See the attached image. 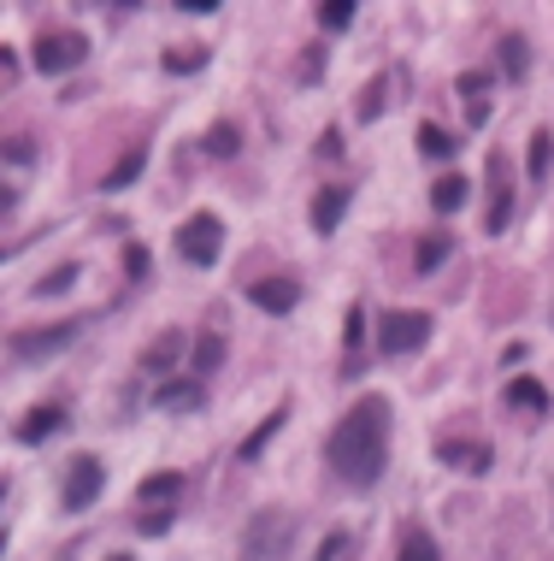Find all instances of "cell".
<instances>
[{"mask_svg": "<svg viewBox=\"0 0 554 561\" xmlns=\"http://www.w3.org/2000/svg\"><path fill=\"white\" fill-rule=\"evenodd\" d=\"M389 426H396V414H389L384 396L354 402L337 420V431L325 438V467L342 485H377L389 467Z\"/></svg>", "mask_w": 554, "mask_h": 561, "instance_id": "1", "label": "cell"}, {"mask_svg": "<svg viewBox=\"0 0 554 561\" xmlns=\"http://www.w3.org/2000/svg\"><path fill=\"white\" fill-rule=\"evenodd\" d=\"M31 60H36V71H48V77L77 71L83 60H89V36H77V31H48V36H36Z\"/></svg>", "mask_w": 554, "mask_h": 561, "instance_id": "2", "label": "cell"}, {"mask_svg": "<svg viewBox=\"0 0 554 561\" xmlns=\"http://www.w3.org/2000/svg\"><path fill=\"white\" fill-rule=\"evenodd\" d=\"M218 249H225V225H218L213 213H195V219L178 225V254L189 266H213Z\"/></svg>", "mask_w": 554, "mask_h": 561, "instance_id": "3", "label": "cell"}, {"mask_svg": "<svg viewBox=\"0 0 554 561\" xmlns=\"http://www.w3.org/2000/svg\"><path fill=\"white\" fill-rule=\"evenodd\" d=\"M425 337H431L425 313H401V308L377 313V349H384V355H413Z\"/></svg>", "mask_w": 554, "mask_h": 561, "instance_id": "4", "label": "cell"}, {"mask_svg": "<svg viewBox=\"0 0 554 561\" xmlns=\"http://www.w3.org/2000/svg\"><path fill=\"white\" fill-rule=\"evenodd\" d=\"M514 225V171H507V154H490V213H484V231L502 237Z\"/></svg>", "mask_w": 554, "mask_h": 561, "instance_id": "5", "label": "cell"}, {"mask_svg": "<svg viewBox=\"0 0 554 561\" xmlns=\"http://www.w3.org/2000/svg\"><path fill=\"white\" fill-rule=\"evenodd\" d=\"M100 485H107V467H100L95 455H77V462H71V473H65L60 502H65L71 514H83V509H89V502L100 497Z\"/></svg>", "mask_w": 554, "mask_h": 561, "instance_id": "6", "label": "cell"}, {"mask_svg": "<svg viewBox=\"0 0 554 561\" xmlns=\"http://www.w3.org/2000/svg\"><path fill=\"white\" fill-rule=\"evenodd\" d=\"M77 337V325H48V331H19V337H12V355H24V361H41V355L48 349H65V343Z\"/></svg>", "mask_w": 554, "mask_h": 561, "instance_id": "7", "label": "cell"}, {"mask_svg": "<svg viewBox=\"0 0 554 561\" xmlns=\"http://www.w3.org/2000/svg\"><path fill=\"white\" fill-rule=\"evenodd\" d=\"M248 296H254V308H266V313H289L301 301V284L296 278H254Z\"/></svg>", "mask_w": 554, "mask_h": 561, "instance_id": "8", "label": "cell"}, {"mask_svg": "<svg viewBox=\"0 0 554 561\" xmlns=\"http://www.w3.org/2000/svg\"><path fill=\"white\" fill-rule=\"evenodd\" d=\"M342 207H348V190H342V183L318 190V195H313V231H318V237H330V231L342 225Z\"/></svg>", "mask_w": 554, "mask_h": 561, "instance_id": "9", "label": "cell"}, {"mask_svg": "<svg viewBox=\"0 0 554 561\" xmlns=\"http://www.w3.org/2000/svg\"><path fill=\"white\" fill-rule=\"evenodd\" d=\"M284 420H289V408H284V402H277V408H272V414H266V420H260L254 431H248V443L237 450L242 462H260V450H266V443L277 438V431H284Z\"/></svg>", "mask_w": 554, "mask_h": 561, "instance_id": "10", "label": "cell"}, {"mask_svg": "<svg viewBox=\"0 0 554 561\" xmlns=\"http://www.w3.org/2000/svg\"><path fill=\"white\" fill-rule=\"evenodd\" d=\"M159 408H171V414H195V408H201V384H195V379H171V384H159Z\"/></svg>", "mask_w": 554, "mask_h": 561, "instance_id": "11", "label": "cell"}, {"mask_svg": "<svg viewBox=\"0 0 554 561\" xmlns=\"http://www.w3.org/2000/svg\"><path fill=\"white\" fill-rule=\"evenodd\" d=\"M178 497H183V473H154L136 491V502H148V509H166V502H178Z\"/></svg>", "mask_w": 554, "mask_h": 561, "instance_id": "12", "label": "cell"}, {"mask_svg": "<svg viewBox=\"0 0 554 561\" xmlns=\"http://www.w3.org/2000/svg\"><path fill=\"white\" fill-rule=\"evenodd\" d=\"M60 426H65V408H36V414H24V420H19V438L41 443V438H53Z\"/></svg>", "mask_w": 554, "mask_h": 561, "instance_id": "13", "label": "cell"}, {"mask_svg": "<svg viewBox=\"0 0 554 561\" xmlns=\"http://www.w3.org/2000/svg\"><path fill=\"white\" fill-rule=\"evenodd\" d=\"M507 402L525 408V414H543V408H549V391H543L537 379H514V384H507Z\"/></svg>", "mask_w": 554, "mask_h": 561, "instance_id": "14", "label": "cell"}, {"mask_svg": "<svg viewBox=\"0 0 554 561\" xmlns=\"http://www.w3.org/2000/svg\"><path fill=\"white\" fill-rule=\"evenodd\" d=\"M443 462H448V467L484 473V467H490V450H484V443H443Z\"/></svg>", "mask_w": 554, "mask_h": 561, "instance_id": "15", "label": "cell"}, {"mask_svg": "<svg viewBox=\"0 0 554 561\" xmlns=\"http://www.w3.org/2000/svg\"><path fill=\"white\" fill-rule=\"evenodd\" d=\"M460 95L472 100V119H466V124H484V119H490V100H484V95H490V77H484V71L460 77Z\"/></svg>", "mask_w": 554, "mask_h": 561, "instance_id": "16", "label": "cell"}, {"mask_svg": "<svg viewBox=\"0 0 554 561\" xmlns=\"http://www.w3.org/2000/svg\"><path fill=\"white\" fill-rule=\"evenodd\" d=\"M466 201V178H455V171H448V178H436V190H431V207L436 213H455Z\"/></svg>", "mask_w": 554, "mask_h": 561, "instance_id": "17", "label": "cell"}, {"mask_svg": "<svg viewBox=\"0 0 554 561\" xmlns=\"http://www.w3.org/2000/svg\"><path fill=\"white\" fill-rule=\"evenodd\" d=\"M443 254H448V237L425 231V237H419V249H413V261H419V272H436V266H443Z\"/></svg>", "mask_w": 554, "mask_h": 561, "instance_id": "18", "label": "cell"}, {"mask_svg": "<svg viewBox=\"0 0 554 561\" xmlns=\"http://www.w3.org/2000/svg\"><path fill=\"white\" fill-rule=\"evenodd\" d=\"M549 166H554V136L537 131V136H531V183H543Z\"/></svg>", "mask_w": 554, "mask_h": 561, "instance_id": "19", "label": "cell"}, {"mask_svg": "<svg viewBox=\"0 0 554 561\" xmlns=\"http://www.w3.org/2000/svg\"><path fill=\"white\" fill-rule=\"evenodd\" d=\"M218 361H225V343H218V331H201V337H195V372H213Z\"/></svg>", "mask_w": 554, "mask_h": 561, "instance_id": "20", "label": "cell"}, {"mask_svg": "<svg viewBox=\"0 0 554 561\" xmlns=\"http://www.w3.org/2000/svg\"><path fill=\"white\" fill-rule=\"evenodd\" d=\"M401 561H443V556H436L431 532H407V538H401Z\"/></svg>", "mask_w": 554, "mask_h": 561, "instance_id": "21", "label": "cell"}, {"mask_svg": "<svg viewBox=\"0 0 554 561\" xmlns=\"http://www.w3.org/2000/svg\"><path fill=\"white\" fill-rule=\"evenodd\" d=\"M419 148H425L431 160H448V154H455V136L436 131V124H419Z\"/></svg>", "mask_w": 554, "mask_h": 561, "instance_id": "22", "label": "cell"}, {"mask_svg": "<svg viewBox=\"0 0 554 561\" xmlns=\"http://www.w3.org/2000/svg\"><path fill=\"white\" fill-rule=\"evenodd\" d=\"M318 24H325V31H348V24H354V0H325V7H318Z\"/></svg>", "mask_w": 554, "mask_h": 561, "instance_id": "23", "label": "cell"}, {"mask_svg": "<svg viewBox=\"0 0 554 561\" xmlns=\"http://www.w3.org/2000/svg\"><path fill=\"white\" fill-rule=\"evenodd\" d=\"M525 60H531V48H525L519 36H502V65L514 71V77H525Z\"/></svg>", "mask_w": 554, "mask_h": 561, "instance_id": "24", "label": "cell"}, {"mask_svg": "<svg viewBox=\"0 0 554 561\" xmlns=\"http://www.w3.org/2000/svg\"><path fill=\"white\" fill-rule=\"evenodd\" d=\"M136 171H142V154H124V160L112 166V171H107V178H100V183H107V190H124V183L136 178Z\"/></svg>", "mask_w": 554, "mask_h": 561, "instance_id": "25", "label": "cell"}, {"mask_svg": "<svg viewBox=\"0 0 554 561\" xmlns=\"http://www.w3.org/2000/svg\"><path fill=\"white\" fill-rule=\"evenodd\" d=\"M178 343H183V337H159L154 349H148V367H154V372H166L171 361H178Z\"/></svg>", "mask_w": 554, "mask_h": 561, "instance_id": "26", "label": "cell"}, {"mask_svg": "<svg viewBox=\"0 0 554 561\" xmlns=\"http://www.w3.org/2000/svg\"><path fill=\"white\" fill-rule=\"evenodd\" d=\"M207 148H213V154H237V131H230V124H213V131H207Z\"/></svg>", "mask_w": 554, "mask_h": 561, "instance_id": "27", "label": "cell"}, {"mask_svg": "<svg viewBox=\"0 0 554 561\" xmlns=\"http://www.w3.org/2000/svg\"><path fill=\"white\" fill-rule=\"evenodd\" d=\"M166 526H171V509H148V514H142V532H148V538H159Z\"/></svg>", "mask_w": 554, "mask_h": 561, "instance_id": "28", "label": "cell"}, {"mask_svg": "<svg viewBox=\"0 0 554 561\" xmlns=\"http://www.w3.org/2000/svg\"><path fill=\"white\" fill-rule=\"evenodd\" d=\"M124 272H130V278H136V284L148 278V249H130V254H124Z\"/></svg>", "mask_w": 554, "mask_h": 561, "instance_id": "29", "label": "cell"}, {"mask_svg": "<svg viewBox=\"0 0 554 561\" xmlns=\"http://www.w3.org/2000/svg\"><path fill=\"white\" fill-rule=\"evenodd\" d=\"M71 278H77V266H60V272H53V278H41V296H60Z\"/></svg>", "mask_w": 554, "mask_h": 561, "instance_id": "30", "label": "cell"}, {"mask_svg": "<svg viewBox=\"0 0 554 561\" xmlns=\"http://www.w3.org/2000/svg\"><path fill=\"white\" fill-rule=\"evenodd\" d=\"M207 60V48H189V53H166V71H183V65H201Z\"/></svg>", "mask_w": 554, "mask_h": 561, "instance_id": "31", "label": "cell"}, {"mask_svg": "<svg viewBox=\"0 0 554 561\" xmlns=\"http://www.w3.org/2000/svg\"><path fill=\"white\" fill-rule=\"evenodd\" d=\"M360 337H366V313L348 308V349H360Z\"/></svg>", "mask_w": 554, "mask_h": 561, "instance_id": "32", "label": "cell"}, {"mask_svg": "<svg viewBox=\"0 0 554 561\" xmlns=\"http://www.w3.org/2000/svg\"><path fill=\"white\" fill-rule=\"evenodd\" d=\"M342 550H348V532H330V538H325V550H318L313 561H337Z\"/></svg>", "mask_w": 554, "mask_h": 561, "instance_id": "33", "label": "cell"}, {"mask_svg": "<svg viewBox=\"0 0 554 561\" xmlns=\"http://www.w3.org/2000/svg\"><path fill=\"white\" fill-rule=\"evenodd\" d=\"M377 107H384V83H377V89H366V95H360V119H377Z\"/></svg>", "mask_w": 554, "mask_h": 561, "instance_id": "34", "label": "cell"}, {"mask_svg": "<svg viewBox=\"0 0 554 561\" xmlns=\"http://www.w3.org/2000/svg\"><path fill=\"white\" fill-rule=\"evenodd\" d=\"M107 561H136V556H107Z\"/></svg>", "mask_w": 554, "mask_h": 561, "instance_id": "35", "label": "cell"}, {"mask_svg": "<svg viewBox=\"0 0 554 561\" xmlns=\"http://www.w3.org/2000/svg\"><path fill=\"white\" fill-rule=\"evenodd\" d=\"M7 201H12V195H7V190H0V207H7Z\"/></svg>", "mask_w": 554, "mask_h": 561, "instance_id": "36", "label": "cell"}, {"mask_svg": "<svg viewBox=\"0 0 554 561\" xmlns=\"http://www.w3.org/2000/svg\"><path fill=\"white\" fill-rule=\"evenodd\" d=\"M0 502H7V485H0Z\"/></svg>", "mask_w": 554, "mask_h": 561, "instance_id": "37", "label": "cell"}]
</instances>
